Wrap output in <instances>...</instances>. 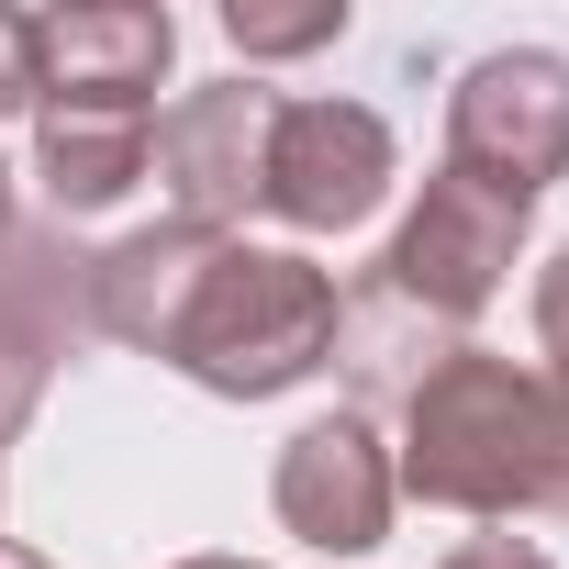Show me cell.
Segmentation results:
<instances>
[{
  "label": "cell",
  "instance_id": "1",
  "mask_svg": "<svg viewBox=\"0 0 569 569\" xmlns=\"http://www.w3.org/2000/svg\"><path fill=\"white\" fill-rule=\"evenodd\" d=\"M391 480L447 513H547L569 525V369H513L491 347H447L402 391V458Z\"/></svg>",
  "mask_w": 569,
  "mask_h": 569
},
{
  "label": "cell",
  "instance_id": "2",
  "mask_svg": "<svg viewBox=\"0 0 569 569\" xmlns=\"http://www.w3.org/2000/svg\"><path fill=\"white\" fill-rule=\"evenodd\" d=\"M336 325H347V291L302 246H234L223 234L212 279L190 291V313L168 336V369L201 380L212 402H279L336 358Z\"/></svg>",
  "mask_w": 569,
  "mask_h": 569
},
{
  "label": "cell",
  "instance_id": "3",
  "mask_svg": "<svg viewBox=\"0 0 569 569\" xmlns=\"http://www.w3.org/2000/svg\"><path fill=\"white\" fill-rule=\"evenodd\" d=\"M447 168L536 212V190L569 179V57L491 46L480 68H458V90H447Z\"/></svg>",
  "mask_w": 569,
  "mask_h": 569
},
{
  "label": "cell",
  "instance_id": "4",
  "mask_svg": "<svg viewBox=\"0 0 569 569\" xmlns=\"http://www.w3.org/2000/svg\"><path fill=\"white\" fill-rule=\"evenodd\" d=\"M513 246H525V201H502V190L436 168L425 201L402 212L391 257H380V302L413 313L425 336H447V325H469L502 279H513Z\"/></svg>",
  "mask_w": 569,
  "mask_h": 569
},
{
  "label": "cell",
  "instance_id": "5",
  "mask_svg": "<svg viewBox=\"0 0 569 569\" xmlns=\"http://www.w3.org/2000/svg\"><path fill=\"white\" fill-rule=\"evenodd\" d=\"M391 201V123L369 101H279L268 112V179L257 212L291 234H347Z\"/></svg>",
  "mask_w": 569,
  "mask_h": 569
},
{
  "label": "cell",
  "instance_id": "6",
  "mask_svg": "<svg viewBox=\"0 0 569 569\" xmlns=\"http://www.w3.org/2000/svg\"><path fill=\"white\" fill-rule=\"evenodd\" d=\"M168 57H179L168 0H57V12H34V112L157 123Z\"/></svg>",
  "mask_w": 569,
  "mask_h": 569
},
{
  "label": "cell",
  "instance_id": "7",
  "mask_svg": "<svg viewBox=\"0 0 569 569\" xmlns=\"http://www.w3.org/2000/svg\"><path fill=\"white\" fill-rule=\"evenodd\" d=\"M268 112L279 90L257 79H212V90H179L146 134V168L168 179V223H201L223 234L234 212H257V179H268Z\"/></svg>",
  "mask_w": 569,
  "mask_h": 569
},
{
  "label": "cell",
  "instance_id": "8",
  "mask_svg": "<svg viewBox=\"0 0 569 569\" xmlns=\"http://www.w3.org/2000/svg\"><path fill=\"white\" fill-rule=\"evenodd\" d=\"M268 502H279V525H291L302 547H325V558H369V547L391 536V502H402L380 425H369V413H313L291 447H279Z\"/></svg>",
  "mask_w": 569,
  "mask_h": 569
},
{
  "label": "cell",
  "instance_id": "9",
  "mask_svg": "<svg viewBox=\"0 0 569 569\" xmlns=\"http://www.w3.org/2000/svg\"><path fill=\"white\" fill-rule=\"evenodd\" d=\"M212 257H223V234H201V223H146V234L101 246V257L79 268L90 325H101L112 347H146V358H168V336H179L190 291L212 279Z\"/></svg>",
  "mask_w": 569,
  "mask_h": 569
},
{
  "label": "cell",
  "instance_id": "10",
  "mask_svg": "<svg viewBox=\"0 0 569 569\" xmlns=\"http://www.w3.org/2000/svg\"><path fill=\"white\" fill-rule=\"evenodd\" d=\"M146 134L157 123H123V112H46V134H34V179H46V201L79 223V212H112L134 179H146Z\"/></svg>",
  "mask_w": 569,
  "mask_h": 569
},
{
  "label": "cell",
  "instance_id": "11",
  "mask_svg": "<svg viewBox=\"0 0 569 569\" xmlns=\"http://www.w3.org/2000/svg\"><path fill=\"white\" fill-rule=\"evenodd\" d=\"M223 34L234 57H313L347 34V0H302V12H268V0H223Z\"/></svg>",
  "mask_w": 569,
  "mask_h": 569
},
{
  "label": "cell",
  "instance_id": "12",
  "mask_svg": "<svg viewBox=\"0 0 569 569\" xmlns=\"http://www.w3.org/2000/svg\"><path fill=\"white\" fill-rule=\"evenodd\" d=\"M46 369H57V347H46V325H34V313H12V302H0V447H12V436L34 425V402H46Z\"/></svg>",
  "mask_w": 569,
  "mask_h": 569
},
{
  "label": "cell",
  "instance_id": "13",
  "mask_svg": "<svg viewBox=\"0 0 569 569\" xmlns=\"http://www.w3.org/2000/svg\"><path fill=\"white\" fill-rule=\"evenodd\" d=\"M34 112V12H0V123Z\"/></svg>",
  "mask_w": 569,
  "mask_h": 569
},
{
  "label": "cell",
  "instance_id": "14",
  "mask_svg": "<svg viewBox=\"0 0 569 569\" xmlns=\"http://www.w3.org/2000/svg\"><path fill=\"white\" fill-rule=\"evenodd\" d=\"M536 347H547V369H569V246L536 268Z\"/></svg>",
  "mask_w": 569,
  "mask_h": 569
},
{
  "label": "cell",
  "instance_id": "15",
  "mask_svg": "<svg viewBox=\"0 0 569 569\" xmlns=\"http://www.w3.org/2000/svg\"><path fill=\"white\" fill-rule=\"evenodd\" d=\"M436 569H558L547 547H525V536H469V547H447Z\"/></svg>",
  "mask_w": 569,
  "mask_h": 569
},
{
  "label": "cell",
  "instance_id": "16",
  "mask_svg": "<svg viewBox=\"0 0 569 569\" xmlns=\"http://www.w3.org/2000/svg\"><path fill=\"white\" fill-rule=\"evenodd\" d=\"M0 569H57L46 547H12V536H0Z\"/></svg>",
  "mask_w": 569,
  "mask_h": 569
},
{
  "label": "cell",
  "instance_id": "17",
  "mask_svg": "<svg viewBox=\"0 0 569 569\" xmlns=\"http://www.w3.org/2000/svg\"><path fill=\"white\" fill-rule=\"evenodd\" d=\"M0 246H12V168H0Z\"/></svg>",
  "mask_w": 569,
  "mask_h": 569
},
{
  "label": "cell",
  "instance_id": "18",
  "mask_svg": "<svg viewBox=\"0 0 569 569\" xmlns=\"http://www.w3.org/2000/svg\"><path fill=\"white\" fill-rule=\"evenodd\" d=\"M179 569H257V558H179Z\"/></svg>",
  "mask_w": 569,
  "mask_h": 569
}]
</instances>
